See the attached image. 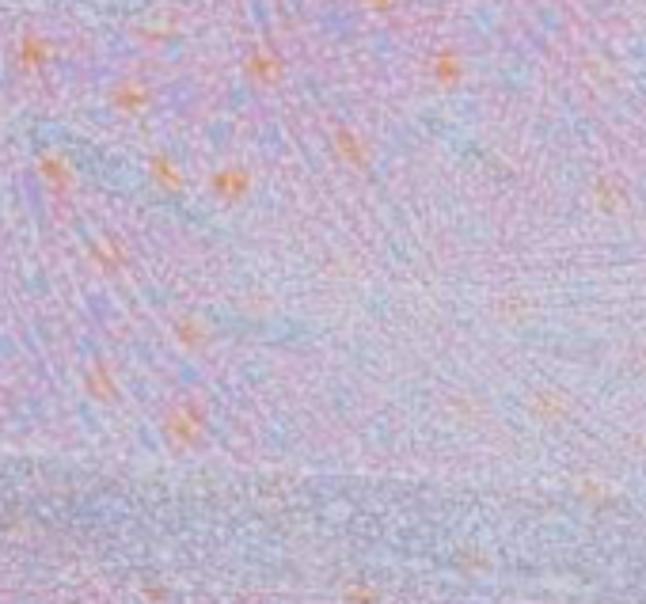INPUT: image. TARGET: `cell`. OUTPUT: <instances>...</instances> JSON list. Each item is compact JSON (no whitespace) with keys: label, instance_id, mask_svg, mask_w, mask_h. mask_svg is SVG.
Segmentation results:
<instances>
[{"label":"cell","instance_id":"5","mask_svg":"<svg viewBox=\"0 0 646 604\" xmlns=\"http://www.w3.org/2000/svg\"><path fill=\"white\" fill-rule=\"evenodd\" d=\"M38 175L46 179V187H54V190H65L69 183H73V168L65 164V156L61 152H42L38 156Z\"/></svg>","mask_w":646,"mask_h":604},{"label":"cell","instance_id":"1","mask_svg":"<svg viewBox=\"0 0 646 604\" xmlns=\"http://www.w3.org/2000/svg\"><path fill=\"white\" fill-rule=\"evenodd\" d=\"M50 57H54V46H50V38H42L38 31H27V35L16 42V65L23 69V73L42 69Z\"/></svg>","mask_w":646,"mask_h":604},{"label":"cell","instance_id":"4","mask_svg":"<svg viewBox=\"0 0 646 604\" xmlns=\"http://www.w3.org/2000/svg\"><path fill=\"white\" fill-rule=\"evenodd\" d=\"M145 103H149V84H141V80H122V84H114V88H111V107H114V111L137 114Z\"/></svg>","mask_w":646,"mask_h":604},{"label":"cell","instance_id":"7","mask_svg":"<svg viewBox=\"0 0 646 604\" xmlns=\"http://www.w3.org/2000/svg\"><path fill=\"white\" fill-rule=\"evenodd\" d=\"M361 8H369V12H392L399 0H358Z\"/></svg>","mask_w":646,"mask_h":604},{"label":"cell","instance_id":"6","mask_svg":"<svg viewBox=\"0 0 646 604\" xmlns=\"http://www.w3.org/2000/svg\"><path fill=\"white\" fill-rule=\"evenodd\" d=\"M152 179H156V183H160V187H168V190H175L179 187V171L171 168V160L168 156H152Z\"/></svg>","mask_w":646,"mask_h":604},{"label":"cell","instance_id":"2","mask_svg":"<svg viewBox=\"0 0 646 604\" xmlns=\"http://www.w3.org/2000/svg\"><path fill=\"white\" fill-rule=\"evenodd\" d=\"M430 76H434L437 88H456V84L464 80V54L453 50V46L437 50V54L430 57Z\"/></svg>","mask_w":646,"mask_h":604},{"label":"cell","instance_id":"3","mask_svg":"<svg viewBox=\"0 0 646 604\" xmlns=\"http://www.w3.org/2000/svg\"><path fill=\"white\" fill-rule=\"evenodd\" d=\"M244 73L255 80V84H274V80H282V57L274 54V50H266V46H255L251 54L244 57Z\"/></svg>","mask_w":646,"mask_h":604}]
</instances>
